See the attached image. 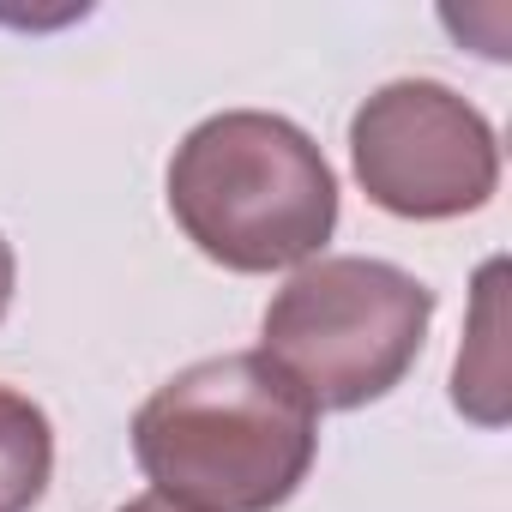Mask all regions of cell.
I'll list each match as a JSON object with an SVG mask.
<instances>
[{
  "mask_svg": "<svg viewBox=\"0 0 512 512\" xmlns=\"http://www.w3.org/2000/svg\"><path fill=\"white\" fill-rule=\"evenodd\" d=\"M362 193L410 223L482 211L500 187V145L476 103L440 79H392L350 115Z\"/></svg>",
  "mask_w": 512,
  "mask_h": 512,
  "instance_id": "cell-4",
  "label": "cell"
},
{
  "mask_svg": "<svg viewBox=\"0 0 512 512\" xmlns=\"http://www.w3.org/2000/svg\"><path fill=\"white\" fill-rule=\"evenodd\" d=\"M13 278H19V266H13L7 235H0V320H7V308H13Z\"/></svg>",
  "mask_w": 512,
  "mask_h": 512,
  "instance_id": "cell-6",
  "label": "cell"
},
{
  "mask_svg": "<svg viewBox=\"0 0 512 512\" xmlns=\"http://www.w3.org/2000/svg\"><path fill=\"white\" fill-rule=\"evenodd\" d=\"M434 290L392 260L320 253L266 308L260 356L308 398V410H362L386 398L422 356Z\"/></svg>",
  "mask_w": 512,
  "mask_h": 512,
  "instance_id": "cell-3",
  "label": "cell"
},
{
  "mask_svg": "<svg viewBox=\"0 0 512 512\" xmlns=\"http://www.w3.org/2000/svg\"><path fill=\"white\" fill-rule=\"evenodd\" d=\"M314 452L320 416L260 350L181 368L133 416V458L181 512H278Z\"/></svg>",
  "mask_w": 512,
  "mask_h": 512,
  "instance_id": "cell-1",
  "label": "cell"
},
{
  "mask_svg": "<svg viewBox=\"0 0 512 512\" xmlns=\"http://www.w3.org/2000/svg\"><path fill=\"white\" fill-rule=\"evenodd\" d=\"M55 476V428L43 404L0 386V512H31Z\"/></svg>",
  "mask_w": 512,
  "mask_h": 512,
  "instance_id": "cell-5",
  "label": "cell"
},
{
  "mask_svg": "<svg viewBox=\"0 0 512 512\" xmlns=\"http://www.w3.org/2000/svg\"><path fill=\"white\" fill-rule=\"evenodd\" d=\"M121 512H181V506H169V500H157V494H139V500H127Z\"/></svg>",
  "mask_w": 512,
  "mask_h": 512,
  "instance_id": "cell-7",
  "label": "cell"
},
{
  "mask_svg": "<svg viewBox=\"0 0 512 512\" xmlns=\"http://www.w3.org/2000/svg\"><path fill=\"white\" fill-rule=\"evenodd\" d=\"M169 211L181 235L223 272H302L338 229V175L296 121L229 109L175 145Z\"/></svg>",
  "mask_w": 512,
  "mask_h": 512,
  "instance_id": "cell-2",
  "label": "cell"
}]
</instances>
